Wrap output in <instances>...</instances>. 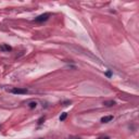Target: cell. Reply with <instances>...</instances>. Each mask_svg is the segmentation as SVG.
Returning a JSON list of instances; mask_svg holds the SVG:
<instances>
[{"instance_id":"1","label":"cell","mask_w":139,"mask_h":139,"mask_svg":"<svg viewBox=\"0 0 139 139\" xmlns=\"http://www.w3.org/2000/svg\"><path fill=\"white\" fill-rule=\"evenodd\" d=\"M49 16H50V13H44V14H40V15H38L37 17L35 19V21L36 22H45V21H47V20L49 19Z\"/></svg>"},{"instance_id":"2","label":"cell","mask_w":139,"mask_h":139,"mask_svg":"<svg viewBox=\"0 0 139 139\" xmlns=\"http://www.w3.org/2000/svg\"><path fill=\"white\" fill-rule=\"evenodd\" d=\"M12 93H14V95H24V93H27V89H25V88H14V89H12Z\"/></svg>"},{"instance_id":"3","label":"cell","mask_w":139,"mask_h":139,"mask_svg":"<svg viewBox=\"0 0 139 139\" xmlns=\"http://www.w3.org/2000/svg\"><path fill=\"white\" fill-rule=\"evenodd\" d=\"M0 50L7 51V52H9V51L12 50V48H11V47L9 46V45H1V46H0Z\"/></svg>"},{"instance_id":"4","label":"cell","mask_w":139,"mask_h":139,"mask_svg":"<svg viewBox=\"0 0 139 139\" xmlns=\"http://www.w3.org/2000/svg\"><path fill=\"white\" fill-rule=\"evenodd\" d=\"M112 120H113V116L109 115V116H104V117H102L101 118V122L102 123H109V122H111Z\"/></svg>"},{"instance_id":"5","label":"cell","mask_w":139,"mask_h":139,"mask_svg":"<svg viewBox=\"0 0 139 139\" xmlns=\"http://www.w3.org/2000/svg\"><path fill=\"white\" fill-rule=\"evenodd\" d=\"M103 104L107 105V107H112V105L115 104V102H114V101H104Z\"/></svg>"},{"instance_id":"6","label":"cell","mask_w":139,"mask_h":139,"mask_svg":"<svg viewBox=\"0 0 139 139\" xmlns=\"http://www.w3.org/2000/svg\"><path fill=\"white\" fill-rule=\"evenodd\" d=\"M66 116H68V113H66V112H63V113L61 114V116H60V121H64L66 118Z\"/></svg>"},{"instance_id":"7","label":"cell","mask_w":139,"mask_h":139,"mask_svg":"<svg viewBox=\"0 0 139 139\" xmlns=\"http://www.w3.org/2000/svg\"><path fill=\"white\" fill-rule=\"evenodd\" d=\"M36 105H37L36 102H31V103H30V108H31V109H34V108H36Z\"/></svg>"},{"instance_id":"8","label":"cell","mask_w":139,"mask_h":139,"mask_svg":"<svg viewBox=\"0 0 139 139\" xmlns=\"http://www.w3.org/2000/svg\"><path fill=\"white\" fill-rule=\"evenodd\" d=\"M105 75H107V76H108V77H111L112 73H111V72H110V71H108V72H107V73H105Z\"/></svg>"},{"instance_id":"9","label":"cell","mask_w":139,"mask_h":139,"mask_svg":"<svg viewBox=\"0 0 139 139\" xmlns=\"http://www.w3.org/2000/svg\"><path fill=\"white\" fill-rule=\"evenodd\" d=\"M69 139H80V138H78V137H71V138H69Z\"/></svg>"},{"instance_id":"10","label":"cell","mask_w":139,"mask_h":139,"mask_svg":"<svg viewBox=\"0 0 139 139\" xmlns=\"http://www.w3.org/2000/svg\"><path fill=\"white\" fill-rule=\"evenodd\" d=\"M101 139H103V138H101ZM104 139H109V138H104Z\"/></svg>"},{"instance_id":"11","label":"cell","mask_w":139,"mask_h":139,"mask_svg":"<svg viewBox=\"0 0 139 139\" xmlns=\"http://www.w3.org/2000/svg\"><path fill=\"white\" fill-rule=\"evenodd\" d=\"M39 139H44V138H39Z\"/></svg>"}]
</instances>
